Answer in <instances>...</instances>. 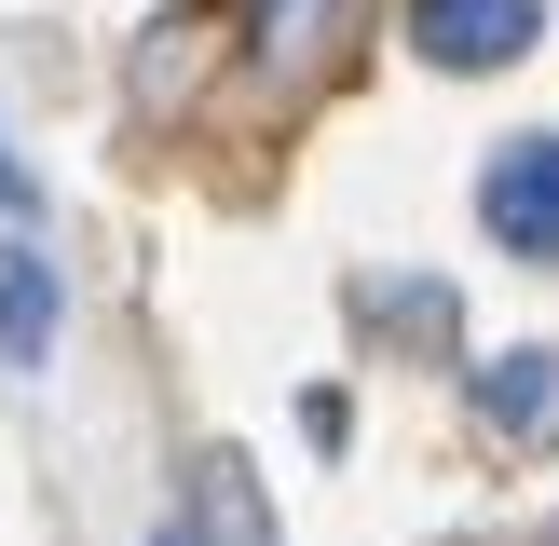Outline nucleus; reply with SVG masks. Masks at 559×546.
<instances>
[{"instance_id": "f257e3e1", "label": "nucleus", "mask_w": 559, "mask_h": 546, "mask_svg": "<svg viewBox=\"0 0 559 546\" xmlns=\"http://www.w3.org/2000/svg\"><path fill=\"white\" fill-rule=\"evenodd\" d=\"M533 27H546V0H409V41L437 69H519Z\"/></svg>"}, {"instance_id": "f03ea898", "label": "nucleus", "mask_w": 559, "mask_h": 546, "mask_svg": "<svg viewBox=\"0 0 559 546\" xmlns=\"http://www.w3.org/2000/svg\"><path fill=\"white\" fill-rule=\"evenodd\" d=\"M478 218L519 246V260H559V136H519V151H491Z\"/></svg>"}, {"instance_id": "7ed1b4c3", "label": "nucleus", "mask_w": 559, "mask_h": 546, "mask_svg": "<svg viewBox=\"0 0 559 546\" xmlns=\"http://www.w3.org/2000/svg\"><path fill=\"white\" fill-rule=\"evenodd\" d=\"M478 410L519 437V451H559V355H546V342L491 355V369H478Z\"/></svg>"}, {"instance_id": "20e7f679", "label": "nucleus", "mask_w": 559, "mask_h": 546, "mask_svg": "<svg viewBox=\"0 0 559 546\" xmlns=\"http://www.w3.org/2000/svg\"><path fill=\"white\" fill-rule=\"evenodd\" d=\"M41 355H55V273L14 260L0 273V369H41Z\"/></svg>"}, {"instance_id": "39448f33", "label": "nucleus", "mask_w": 559, "mask_h": 546, "mask_svg": "<svg viewBox=\"0 0 559 546\" xmlns=\"http://www.w3.org/2000/svg\"><path fill=\"white\" fill-rule=\"evenodd\" d=\"M27 205H41V178H27V164H14V136H0V218H27Z\"/></svg>"}]
</instances>
